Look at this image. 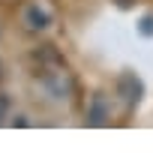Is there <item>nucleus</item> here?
Wrapping results in <instances>:
<instances>
[{"label": "nucleus", "instance_id": "obj_1", "mask_svg": "<svg viewBox=\"0 0 153 153\" xmlns=\"http://www.w3.org/2000/svg\"><path fill=\"white\" fill-rule=\"evenodd\" d=\"M27 27H33V30L48 27V15H45L39 6H30V9H27Z\"/></svg>", "mask_w": 153, "mask_h": 153}, {"label": "nucleus", "instance_id": "obj_2", "mask_svg": "<svg viewBox=\"0 0 153 153\" xmlns=\"http://www.w3.org/2000/svg\"><path fill=\"white\" fill-rule=\"evenodd\" d=\"M3 108H6V99H3V96H0V111H3Z\"/></svg>", "mask_w": 153, "mask_h": 153}]
</instances>
